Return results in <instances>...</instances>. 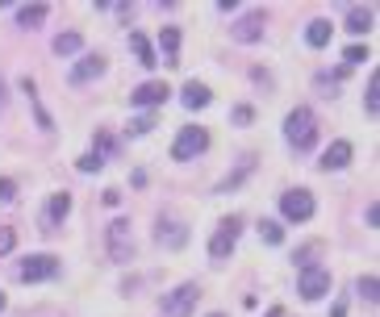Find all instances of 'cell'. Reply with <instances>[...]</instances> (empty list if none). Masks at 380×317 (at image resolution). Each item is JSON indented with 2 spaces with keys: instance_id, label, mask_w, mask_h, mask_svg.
<instances>
[{
  "instance_id": "e575fe53",
  "label": "cell",
  "mask_w": 380,
  "mask_h": 317,
  "mask_svg": "<svg viewBox=\"0 0 380 317\" xmlns=\"http://www.w3.org/2000/svg\"><path fill=\"white\" fill-rule=\"evenodd\" d=\"M209 317H222V313H209Z\"/></svg>"
},
{
  "instance_id": "d6a6232c",
  "label": "cell",
  "mask_w": 380,
  "mask_h": 317,
  "mask_svg": "<svg viewBox=\"0 0 380 317\" xmlns=\"http://www.w3.org/2000/svg\"><path fill=\"white\" fill-rule=\"evenodd\" d=\"M268 317H280V309H272V313H268Z\"/></svg>"
},
{
  "instance_id": "8992f818",
  "label": "cell",
  "mask_w": 380,
  "mask_h": 317,
  "mask_svg": "<svg viewBox=\"0 0 380 317\" xmlns=\"http://www.w3.org/2000/svg\"><path fill=\"white\" fill-rule=\"evenodd\" d=\"M280 213H285L288 222H309L314 217V196L305 188H292V192L280 196Z\"/></svg>"
},
{
  "instance_id": "5bb4252c",
  "label": "cell",
  "mask_w": 380,
  "mask_h": 317,
  "mask_svg": "<svg viewBox=\"0 0 380 317\" xmlns=\"http://www.w3.org/2000/svg\"><path fill=\"white\" fill-rule=\"evenodd\" d=\"M347 163H351V142H343V138H338L331 150L322 155V167H326V172H343Z\"/></svg>"
},
{
  "instance_id": "d6986e66",
  "label": "cell",
  "mask_w": 380,
  "mask_h": 317,
  "mask_svg": "<svg viewBox=\"0 0 380 317\" xmlns=\"http://www.w3.org/2000/svg\"><path fill=\"white\" fill-rule=\"evenodd\" d=\"M331 34H334L331 21H309V30H305V42H309V46H326V42H331Z\"/></svg>"
},
{
  "instance_id": "7402d4cb",
  "label": "cell",
  "mask_w": 380,
  "mask_h": 317,
  "mask_svg": "<svg viewBox=\"0 0 380 317\" xmlns=\"http://www.w3.org/2000/svg\"><path fill=\"white\" fill-rule=\"evenodd\" d=\"M355 288H360V297H364L368 305H376V301H380V284H376V275H360V284H355Z\"/></svg>"
},
{
  "instance_id": "ac0fdd59",
  "label": "cell",
  "mask_w": 380,
  "mask_h": 317,
  "mask_svg": "<svg viewBox=\"0 0 380 317\" xmlns=\"http://www.w3.org/2000/svg\"><path fill=\"white\" fill-rule=\"evenodd\" d=\"M180 100H184V109H205V104H209V88H205V84H196V80H189Z\"/></svg>"
},
{
  "instance_id": "8fae6325",
  "label": "cell",
  "mask_w": 380,
  "mask_h": 317,
  "mask_svg": "<svg viewBox=\"0 0 380 317\" xmlns=\"http://www.w3.org/2000/svg\"><path fill=\"white\" fill-rule=\"evenodd\" d=\"M96 76H105V59H100V54H84V59L71 67V84H76V88L93 84Z\"/></svg>"
},
{
  "instance_id": "f1b7e54d",
  "label": "cell",
  "mask_w": 380,
  "mask_h": 317,
  "mask_svg": "<svg viewBox=\"0 0 380 317\" xmlns=\"http://www.w3.org/2000/svg\"><path fill=\"white\" fill-rule=\"evenodd\" d=\"M150 126H155V117H150V113H143V117H134V121H130V130H134V134H146Z\"/></svg>"
},
{
  "instance_id": "7c38bea8",
  "label": "cell",
  "mask_w": 380,
  "mask_h": 317,
  "mask_svg": "<svg viewBox=\"0 0 380 317\" xmlns=\"http://www.w3.org/2000/svg\"><path fill=\"white\" fill-rule=\"evenodd\" d=\"M159 54H163V63H180V30L176 25H163V34H159ZM155 54V59H159Z\"/></svg>"
},
{
  "instance_id": "277c9868",
  "label": "cell",
  "mask_w": 380,
  "mask_h": 317,
  "mask_svg": "<svg viewBox=\"0 0 380 317\" xmlns=\"http://www.w3.org/2000/svg\"><path fill=\"white\" fill-rule=\"evenodd\" d=\"M109 255H113V263H126L134 255V234H130L126 217H113L109 222Z\"/></svg>"
},
{
  "instance_id": "4dcf8cb0",
  "label": "cell",
  "mask_w": 380,
  "mask_h": 317,
  "mask_svg": "<svg viewBox=\"0 0 380 317\" xmlns=\"http://www.w3.org/2000/svg\"><path fill=\"white\" fill-rule=\"evenodd\" d=\"M251 117H255V113H251V104H238V109H234V121H238V126H247Z\"/></svg>"
},
{
  "instance_id": "1f68e13d",
  "label": "cell",
  "mask_w": 380,
  "mask_h": 317,
  "mask_svg": "<svg viewBox=\"0 0 380 317\" xmlns=\"http://www.w3.org/2000/svg\"><path fill=\"white\" fill-rule=\"evenodd\" d=\"M0 109H4V80H0Z\"/></svg>"
},
{
  "instance_id": "6da1fadb",
  "label": "cell",
  "mask_w": 380,
  "mask_h": 317,
  "mask_svg": "<svg viewBox=\"0 0 380 317\" xmlns=\"http://www.w3.org/2000/svg\"><path fill=\"white\" fill-rule=\"evenodd\" d=\"M285 138H288V146H297V150H309V146H314V138H318V121H314V113H309L305 104H297V109L288 113Z\"/></svg>"
},
{
  "instance_id": "d4e9b609",
  "label": "cell",
  "mask_w": 380,
  "mask_h": 317,
  "mask_svg": "<svg viewBox=\"0 0 380 317\" xmlns=\"http://www.w3.org/2000/svg\"><path fill=\"white\" fill-rule=\"evenodd\" d=\"M259 238H263L268 246H280V242H285V229L276 226V222H259Z\"/></svg>"
},
{
  "instance_id": "52a82bcc",
  "label": "cell",
  "mask_w": 380,
  "mask_h": 317,
  "mask_svg": "<svg viewBox=\"0 0 380 317\" xmlns=\"http://www.w3.org/2000/svg\"><path fill=\"white\" fill-rule=\"evenodd\" d=\"M17 275L25 280V284H38V280H54L59 275V259L54 255H30L21 268H17Z\"/></svg>"
},
{
  "instance_id": "836d02e7",
  "label": "cell",
  "mask_w": 380,
  "mask_h": 317,
  "mask_svg": "<svg viewBox=\"0 0 380 317\" xmlns=\"http://www.w3.org/2000/svg\"><path fill=\"white\" fill-rule=\"evenodd\" d=\"M0 309H4V292H0Z\"/></svg>"
},
{
  "instance_id": "4316f807",
  "label": "cell",
  "mask_w": 380,
  "mask_h": 317,
  "mask_svg": "<svg viewBox=\"0 0 380 317\" xmlns=\"http://www.w3.org/2000/svg\"><path fill=\"white\" fill-rule=\"evenodd\" d=\"M76 167H80V172H84V176H93V172H100V167H105V163H100V159H96V155H84V159H80V163H76Z\"/></svg>"
},
{
  "instance_id": "9c48e42d",
  "label": "cell",
  "mask_w": 380,
  "mask_h": 317,
  "mask_svg": "<svg viewBox=\"0 0 380 317\" xmlns=\"http://www.w3.org/2000/svg\"><path fill=\"white\" fill-rule=\"evenodd\" d=\"M167 96H172V88H167L163 80H146L143 88L130 92V100H134V104H143V109H155V104H163Z\"/></svg>"
},
{
  "instance_id": "44dd1931",
  "label": "cell",
  "mask_w": 380,
  "mask_h": 317,
  "mask_svg": "<svg viewBox=\"0 0 380 317\" xmlns=\"http://www.w3.org/2000/svg\"><path fill=\"white\" fill-rule=\"evenodd\" d=\"M80 46H84L80 34H59V38H54V54H63V59H67V54H80Z\"/></svg>"
},
{
  "instance_id": "9a60e30c",
  "label": "cell",
  "mask_w": 380,
  "mask_h": 317,
  "mask_svg": "<svg viewBox=\"0 0 380 317\" xmlns=\"http://www.w3.org/2000/svg\"><path fill=\"white\" fill-rule=\"evenodd\" d=\"M155 238H159L163 246H184L189 229L180 226V222H159V229H155Z\"/></svg>"
},
{
  "instance_id": "603a6c76",
  "label": "cell",
  "mask_w": 380,
  "mask_h": 317,
  "mask_svg": "<svg viewBox=\"0 0 380 317\" xmlns=\"http://www.w3.org/2000/svg\"><path fill=\"white\" fill-rule=\"evenodd\" d=\"M364 109H368V117H376V113H380V80H376V76L368 80V92H364Z\"/></svg>"
},
{
  "instance_id": "e0dca14e",
  "label": "cell",
  "mask_w": 380,
  "mask_h": 317,
  "mask_svg": "<svg viewBox=\"0 0 380 317\" xmlns=\"http://www.w3.org/2000/svg\"><path fill=\"white\" fill-rule=\"evenodd\" d=\"M372 21H376L372 8H351V13H347V30H351V34H368Z\"/></svg>"
},
{
  "instance_id": "3957f363",
  "label": "cell",
  "mask_w": 380,
  "mask_h": 317,
  "mask_svg": "<svg viewBox=\"0 0 380 317\" xmlns=\"http://www.w3.org/2000/svg\"><path fill=\"white\" fill-rule=\"evenodd\" d=\"M196 301H201V288H196V284H180L176 292L163 297L159 309H163V317H189L192 309H196Z\"/></svg>"
},
{
  "instance_id": "83f0119b",
  "label": "cell",
  "mask_w": 380,
  "mask_h": 317,
  "mask_svg": "<svg viewBox=\"0 0 380 317\" xmlns=\"http://www.w3.org/2000/svg\"><path fill=\"white\" fill-rule=\"evenodd\" d=\"M13 242H17V234H13L8 226H0V255H8V251H13Z\"/></svg>"
},
{
  "instance_id": "ffe728a7",
  "label": "cell",
  "mask_w": 380,
  "mask_h": 317,
  "mask_svg": "<svg viewBox=\"0 0 380 317\" xmlns=\"http://www.w3.org/2000/svg\"><path fill=\"white\" fill-rule=\"evenodd\" d=\"M130 46H134V54H138V63L143 67H155L159 59H155V50H150V42H146L143 34H130Z\"/></svg>"
},
{
  "instance_id": "5b68a950",
  "label": "cell",
  "mask_w": 380,
  "mask_h": 317,
  "mask_svg": "<svg viewBox=\"0 0 380 317\" xmlns=\"http://www.w3.org/2000/svg\"><path fill=\"white\" fill-rule=\"evenodd\" d=\"M205 146H209V134H205L201 126H184V130H180V138H176V146H172V159L189 163V159H196Z\"/></svg>"
},
{
  "instance_id": "30bf717a",
  "label": "cell",
  "mask_w": 380,
  "mask_h": 317,
  "mask_svg": "<svg viewBox=\"0 0 380 317\" xmlns=\"http://www.w3.org/2000/svg\"><path fill=\"white\" fill-rule=\"evenodd\" d=\"M263 25H268L263 13H247V17H238L234 21L230 34H234V42H259V38H263Z\"/></svg>"
},
{
  "instance_id": "7a4b0ae2",
  "label": "cell",
  "mask_w": 380,
  "mask_h": 317,
  "mask_svg": "<svg viewBox=\"0 0 380 317\" xmlns=\"http://www.w3.org/2000/svg\"><path fill=\"white\" fill-rule=\"evenodd\" d=\"M297 292H301L305 301H322V297L331 292V272L318 268V263H305V268H301V280H297Z\"/></svg>"
},
{
  "instance_id": "484cf974",
  "label": "cell",
  "mask_w": 380,
  "mask_h": 317,
  "mask_svg": "<svg viewBox=\"0 0 380 317\" xmlns=\"http://www.w3.org/2000/svg\"><path fill=\"white\" fill-rule=\"evenodd\" d=\"M343 59H347V63H364V59H372V54H368V46H347Z\"/></svg>"
},
{
  "instance_id": "4fadbf2b",
  "label": "cell",
  "mask_w": 380,
  "mask_h": 317,
  "mask_svg": "<svg viewBox=\"0 0 380 317\" xmlns=\"http://www.w3.org/2000/svg\"><path fill=\"white\" fill-rule=\"evenodd\" d=\"M67 213H71V196H67V192H54V196H50V205H47V217H42V222H47L42 229H54L63 217H67Z\"/></svg>"
},
{
  "instance_id": "ba28073f",
  "label": "cell",
  "mask_w": 380,
  "mask_h": 317,
  "mask_svg": "<svg viewBox=\"0 0 380 317\" xmlns=\"http://www.w3.org/2000/svg\"><path fill=\"white\" fill-rule=\"evenodd\" d=\"M238 217H226L222 226H218V234H213V242H209V255L213 259H226L230 251H234V242H238Z\"/></svg>"
},
{
  "instance_id": "f546056e",
  "label": "cell",
  "mask_w": 380,
  "mask_h": 317,
  "mask_svg": "<svg viewBox=\"0 0 380 317\" xmlns=\"http://www.w3.org/2000/svg\"><path fill=\"white\" fill-rule=\"evenodd\" d=\"M13 196H17V184H13V180H0V205H8Z\"/></svg>"
},
{
  "instance_id": "cb8c5ba5",
  "label": "cell",
  "mask_w": 380,
  "mask_h": 317,
  "mask_svg": "<svg viewBox=\"0 0 380 317\" xmlns=\"http://www.w3.org/2000/svg\"><path fill=\"white\" fill-rule=\"evenodd\" d=\"M251 167H255V159H242V167H238L234 176H226V180H222V188H218V192H230V188H238V184L247 180V176H251Z\"/></svg>"
},
{
  "instance_id": "2e32d148",
  "label": "cell",
  "mask_w": 380,
  "mask_h": 317,
  "mask_svg": "<svg viewBox=\"0 0 380 317\" xmlns=\"http://www.w3.org/2000/svg\"><path fill=\"white\" fill-rule=\"evenodd\" d=\"M47 4H25V8H21V13H17V25H21V30H38V25H42V21H47Z\"/></svg>"
}]
</instances>
